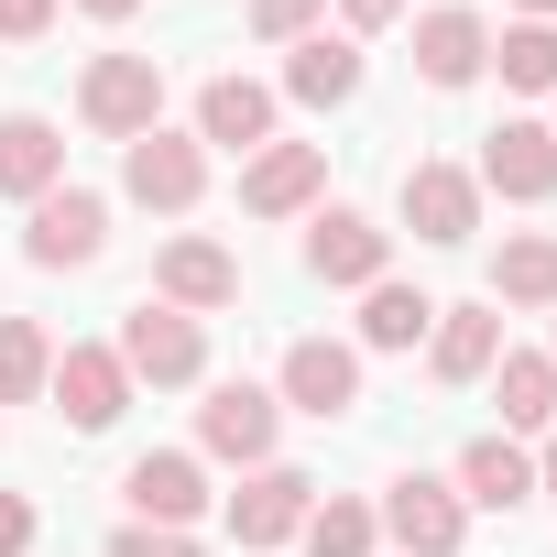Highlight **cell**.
Segmentation results:
<instances>
[{
    "label": "cell",
    "instance_id": "cell-5",
    "mask_svg": "<svg viewBox=\"0 0 557 557\" xmlns=\"http://www.w3.org/2000/svg\"><path fill=\"white\" fill-rule=\"evenodd\" d=\"M99 251H110V197H99V186L34 197V219H23V262H34V273H88Z\"/></svg>",
    "mask_w": 557,
    "mask_h": 557
},
{
    "label": "cell",
    "instance_id": "cell-30",
    "mask_svg": "<svg viewBox=\"0 0 557 557\" xmlns=\"http://www.w3.org/2000/svg\"><path fill=\"white\" fill-rule=\"evenodd\" d=\"M34 34H55V0H0V45H34Z\"/></svg>",
    "mask_w": 557,
    "mask_h": 557
},
{
    "label": "cell",
    "instance_id": "cell-10",
    "mask_svg": "<svg viewBox=\"0 0 557 557\" xmlns=\"http://www.w3.org/2000/svg\"><path fill=\"white\" fill-rule=\"evenodd\" d=\"M307 273H318V285H383V273H394V230L383 219H361V208H318L307 219Z\"/></svg>",
    "mask_w": 557,
    "mask_h": 557
},
{
    "label": "cell",
    "instance_id": "cell-1",
    "mask_svg": "<svg viewBox=\"0 0 557 557\" xmlns=\"http://www.w3.org/2000/svg\"><path fill=\"white\" fill-rule=\"evenodd\" d=\"M110 350H121L132 394H143V383H153V394L208 383V318H186V307H153V296H143V307L121 318V339H110Z\"/></svg>",
    "mask_w": 557,
    "mask_h": 557
},
{
    "label": "cell",
    "instance_id": "cell-25",
    "mask_svg": "<svg viewBox=\"0 0 557 557\" xmlns=\"http://www.w3.org/2000/svg\"><path fill=\"white\" fill-rule=\"evenodd\" d=\"M296 546H307V557H372V546H383V513H372L361 492H318V513H307Z\"/></svg>",
    "mask_w": 557,
    "mask_h": 557
},
{
    "label": "cell",
    "instance_id": "cell-3",
    "mask_svg": "<svg viewBox=\"0 0 557 557\" xmlns=\"http://www.w3.org/2000/svg\"><path fill=\"white\" fill-rule=\"evenodd\" d=\"M121 197H132V208H153V219H186V208L208 197V143L153 121L143 143H121Z\"/></svg>",
    "mask_w": 557,
    "mask_h": 557
},
{
    "label": "cell",
    "instance_id": "cell-6",
    "mask_svg": "<svg viewBox=\"0 0 557 557\" xmlns=\"http://www.w3.org/2000/svg\"><path fill=\"white\" fill-rule=\"evenodd\" d=\"M372 513H383V535H394L405 557H459V535H470V503H459V481H437V470H394Z\"/></svg>",
    "mask_w": 557,
    "mask_h": 557
},
{
    "label": "cell",
    "instance_id": "cell-23",
    "mask_svg": "<svg viewBox=\"0 0 557 557\" xmlns=\"http://www.w3.org/2000/svg\"><path fill=\"white\" fill-rule=\"evenodd\" d=\"M492 307H535L557 318V230H513L492 251Z\"/></svg>",
    "mask_w": 557,
    "mask_h": 557
},
{
    "label": "cell",
    "instance_id": "cell-34",
    "mask_svg": "<svg viewBox=\"0 0 557 557\" xmlns=\"http://www.w3.org/2000/svg\"><path fill=\"white\" fill-rule=\"evenodd\" d=\"M77 12H88V23H132V12H143V0H77Z\"/></svg>",
    "mask_w": 557,
    "mask_h": 557
},
{
    "label": "cell",
    "instance_id": "cell-33",
    "mask_svg": "<svg viewBox=\"0 0 557 557\" xmlns=\"http://www.w3.org/2000/svg\"><path fill=\"white\" fill-rule=\"evenodd\" d=\"M535 492L557 503V426H546V448H535Z\"/></svg>",
    "mask_w": 557,
    "mask_h": 557
},
{
    "label": "cell",
    "instance_id": "cell-2",
    "mask_svg": "<svg viewBox=\"0 0 557 557\" xmlns=\"http://www.w3.org/2000/svg\"><path fill=\"white\" fill-rule=\"evenodd\" d=\"M77 121H88L99 143H143V132L164 121V55H88Z\"/></svg>",
    "mask_w": 557,
    "mask_h": 557
},
{
    "label": "cell",
    "instance_id": "cell-27",
    "mask_svg": "<svg viewBox=\"0 0 557 557\" xmlns=\"http://www.w3.org/2000/svg\"><path fill=\"white\" fill-rule=\"evenodd\" d=\"M55 383V339L34 318H0V405H34Z\"/></svg>",
    "mask_w": 557,
    "mask_h": 557
},
{
    "label": "cell",
    "instance_id": "cell-37",
    "mask_svg": "<svg viewBox=\"0 0 557 557\" xmlns=\"http://www.w3.org/2000/svg\"><path fill=\"white\" fill-rule=\"evenodd\" d=\"M546 361H557V350H546Z\"/></svg>",
    "mask_w": 557,
    "mask_h": 557
},
{
    "label": "cell",
    "instance_id": "cell-28",
    "mask_svg": "<svg viewBox=\"0 0 557 557\" xmlns=\"http://www.w3.org/2000/svg\"><path fill=\"white\" fill-rule=\"evenodd\" d=\"M318 23H329V0H251V34L262 45H307Z\"/></svg>",
    "mask_w": 557,
    "mask_h": 557
},
{
    "label": "cell",
    "instance_id": "cell-8",
    "mask_svg": "<svg viewBox=\"0 0 557 557\" xmlns=\"http://www.w3.org/2000/svg\"><path fill=\"white\" fill-rule=\"evenodd\" d=\"M273 405H296V416H318V426L361 416V350H350V339H296L285 372H273Z\"/></svg>",
    "mask_w": 557,
    "mask_h": 557
},
{
    "label": "cell",
    "instance_id": "cell-4",
    "mask_svg": "<svg viewBox=\"0 0 557 557\" xmlns=\"http://www.w3.org/2000/svg\"><path fill=\"white\" fill-rule=\"evenodd\" d=\"M394 208H405V230H416L426 251L481 240V175H470V164H448V153H416V164H405V186H394Z\"/></svg>",
    "mask_w": 557,
    "mask_h": 557
},
{
    "label": "cell",
    "instance_id": "cell-18",
    "mask_svg": "<svg viewBox=\"0 0 557 557\" xmlns=\"http://www.w3.org/2000/svg\"><path fill=\"white\" fill-rule=\"evenodd\" d=\"M448 481H459V503H470V513H513V503H535V448L492 426V437H470V448H459V470H448Z\"/></svg>",
    "mask_w": 557,
    "mask_h": 557
},
{
    "label": "cell",
    "instance_id": "cell-17",
    "mask_svg": "<svg viewBox=\"0 0 557 557\" xmlns=\"http://www.w3.org/2000/svg\"><path fill=\"white\" fill-rule=\"evenodd\" d=\"M361 77H372V55H361L350 34H329V23H318L307 45H285V99H296V110H350Z\"/></svg>",
    "mask_w": 557,
    "mask_h": 557
},
{
    "label": "cell",
    "instance_id": "cell-9",
    "mask_svg": "<svg viewBox=\"0 0 557 557\" xmlns=\"http://www.w3.org/2000/svg\"><path fill=\"white\" fill-rule=\"evenodd\" d=\"M273 437H285V405H273V383H208V405H197V448H208V459L262 470Z\"/></svg>",
    "mask_w": 557,
    "mask_h": 557
},
{
    "label": "cell",
    "instance_id": "cell-24",
    "mask_svg": "<svg viewBox=\"0 0 557 557\" xmlns=\"http://www.w3.org/2000/svg\"><path fill=\"white\" fill-rule=\"evenodd\" d=\"M437 329V296L426 285H394V273H383V285L361 296V350H416Z\"/></svg>",
    "mask_w": 557,
    "mask_h": 557
},
{
    "label": "cell",
    "instance_id": "cell-12",
    "mask_svg": "<svg viewBox=\"0 0 557 557\" xmlns=\"http://www.w3.org/2000/svg\"><path fill=\"white\" fill-rule=\"evenodd\" d=\"M121 503H132V524H197L208 513V470H197V448H143L132 470H121Z\"/></svg>",
    "mask_w": 557,
    "mask_h": 557
},
{
    "label": "cell",
    "instance_id": "cell-19",
    "mask_svg": "<svg viewBox=\"0 0 557 557\" xmlns=\"http://www.w3.org/2000/svg\"><path fill=\"white\" fill-rule=\"evenodd\" d=\"M66 186V132L45 110H0V197H55Z\"/></svg>",
    "mask_w": 557,
    "mask_h": 557
},
{
    "label": "cell",
    "instance_id": "cell-31",
    "mask_svg": "<svg viewBox=\"0 0 557 557\" xmlns=\"http://www.w3.org/2000/svg\"><path fill=\"white\" fill-rule=\"evenodd\" d=\"M0 557H34V503L0 492Z\"/></svg>",
    "mask_w": 557,
    "mask_h": 557
},
{
    "label": "cell",
    "instance_id": "cell-29",
    "mask_svg": "<svg viewBox=\"0 0 557 557\" xmlns=\"http://www.w3.org/2000/svg\"><path fill=\"white\" fill-rule=\"evenodd\" d=\"M110 557H197V535H175V524H121Z\"/></svg>",
    "mask_w": 557,
    "mask_h": 557
},
{
    "label": "cell",
    "instance_id": "cell-14",
    "mask_svg": "<svg viewBox=\"0 0 557 557\" xmlns=\"http://www.w3.org/2000/svg\"><path fill=\"white\" fill-rule=\"evenodd\" d=\"M153 307H186V318H219V307H240V262L219 251V240H164L153 251Z\"/></svg>",
    "mask_w": 557,
    "mask_h": 557
},
{
    "label": "cell",
    "instance_id": "cell-7",
    "mask_svg": "<svg viewBox=\"0 0 557 557\" xmlns=\"http://www.w3.org/2000/svg\"><path fill=\"white\" fill-rule=\"evenodd\" d=\"M307 513H318V481H307L296 459H262V470H240V492H230V535H240L251 557H262V546H296Z\"/></svg>",
    "mask_w": 557,
    "mask_h": 557
},
{
    "label": "cell",
    "instance_id": "cell-35",
    "mask_svg": "<svg viewBox=\"0 0 557 557\" xmlns=\"http://www.w3.org/2000/svg\"><path fill=\"white\" fill-rule=\"evenodd\" d=\"M513 23H557V0H513Z\"/></svg>",
    "mask_w": 557,
    "mask_h": 557
},
{
    "label": "cell",
    "instance_id": "cell-21",
    "mask_svg": "<svg viewBox=\"0 0 557 557\" xmlns=\"http://www.w3.org/2000/svg\"><path fill=\"white\" fill-rule=\"evenodd\" d=\"M492 361H503V307H492V296H481V307H437L426 372H437V383H492Z\"/></svg>",
    "mask_w": 557,
    "mask_h": 557
},
{
    "label": "cell",
    "instance_id": "cell-20",
    "mask_svg": "<svg viewBox=\"0 0 557 557\" xmlns=\"http://www.w3.org/2000/svg\"><path fill=\"white\" fill-rule=\"evenodd\" d=\"M197 143H219V153L251 164V153L273 143V88H262V77H208V88H197Z\"/></svg>",
    "mask_w": 557,
    "mask_h": 557
},
{
    "label": "cell",
    "instance_id": "cell-11",
    "mask_svg": "<svg viewBox=\"0 0 557 557\" xmlns=\"http://www.w3.org/2000/svg\"><path fill=\"white\" fill-rule=\"evenodd\" d=\"M55 416L77 426V437H99V426H121V405H132V372H121V350L110 339H77V350H55Z\"/></svg>",
    "mask_w": 557,
    "mask_h": 557
},
{
    "label": "cell",
    "instance_id": "cell-16",
    "mask_svg": "<svg viewBox=\"0 0 557 557\" xmlns=\"http://www.w3.org/2000/svg\"><path fill=\"white\" fill-rule=\"evenodd\" d=\"M492 66V23L470 12V0H437V12H416V77L426 88H470Z\"/></svg>",
    "mask_w": 557,
    "mask_h": 557
},
{
    "label": "cell",
    "instance_id": "cell-26",
    "mask_svg": "<svg viewBox=\"0 0 557 557\" xmlns=\"http://www.w3.org/2000/svg\"><path fill=\"white\" fill-rule=\"evenodd\" d=\"M492 66H503V88L557 99V23H503L492 34Z\"/></svg>",
    "mask_w": 557,
    "mask_h": 557
},
{
    "label": "cell",
    "instance_id": "cell-36",
    "mask_svg": "<svg viewBox=\"0 0 557 557\" xmlns=\"http://www.w3.org/2000/svg\"><path fill=\"white\" fill-rule=\"evenodd\" d=\"M546 132H557V121H546Z\"/></svg>",
    "mask_w": 557,
    "mask_h": 557
},
{
    "label": "cell",
    "instance_id": "cell-32",
    "mask_svg": "<svg viewBox=\"0 0 557 557\" xmlns=\"http://www.w3.org/2000/svg\"><path fill=\"white\" fill-rule=\"evenodd\" d=\"M339 23H350V45H361V34H383V23H405V0H339Z\"/></svg>",
    "mask_w": 557,
    "mask_h": 557
},
{
    "label": "cell",
    "instance_id": "cell-13",
    "mask_svg": "<svg viewBox=\"0 0 557 557\" xmlns=\"http://www.w3.org/2000/svg\"><path fill=\"white\" fill-rule=\"evenodd\" d=\"M481 197H513V208H546L557 197V132L546 121H503L492 143H481Z\"/></svg>",
    "mask_w": 557,
    "mask_h": 557
},
{
    "label": "cell",
    "instance_id": "cell-15",
    "mask_svg": "<svg viewBox=\"0 0 557 557\" xmlns=\"http://www.w3.org/2000/svg\"><path fill=\"white\" fill-rule=\"evenodd\" d=\"M318 186H329V143H262L240 164V208L251 219H296V208H318Z\"/></svg>",
    "mask_w": 557,
    "mask_h": 557
},
{
    "label": "cell",
    "instance_id": "cell-22",
    "mask_svg": "<svg viewBox=\"0 0 557 557\" xmlns=\"http://www.w3.org/2000/svg\"><path fill=\"white\" fill-rule=\"evenodd\" d=\"M492 405H503V437H546L557 426V361L546 350H503L492 361Z\"/></svg>",
    "mask_w": 557,
    "mask_h": 557
}]
</instances>
